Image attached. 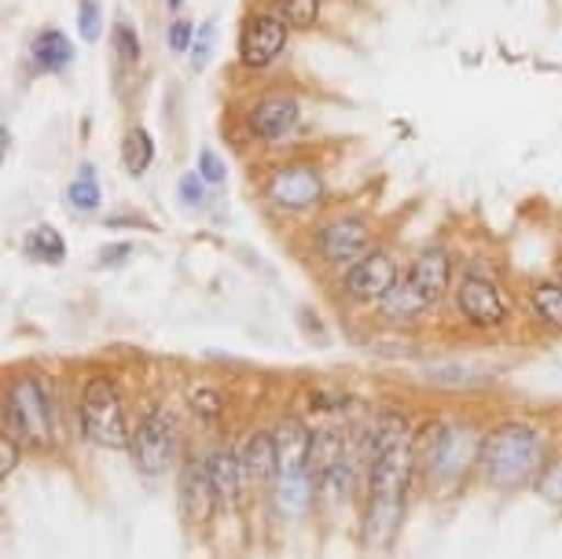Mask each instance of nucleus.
<instances>
[{
  "mask_svg": "<svg viewBox=\"0 0 562 559\" xmlns=\"http://www.w3.org/2000/svg\"><path fill=\"white\" fill-rule=\"evenodd\" d=\"M313 247L331 266H353V261L371 255V228L360 217H335L316 232Z\"/></svg>",
  "mask_w": 562,
  "mask_h": 559,
  "instance_id": "10",
  "label": "nucleus"
},
{
  "mask_svg": "<svg viewBox=\"0 0 562 559\" xmlns=\"http://www.w3.org/2000/svg\"><path fill=\"white\" fill-rule=\"evenodd\" d=\"M276 460H280V474H276V508L283 515H305L316 504V482H313V431L305 427L302 416H283L276 424Z\"/></svg>",
  "mask_w": 562,
  "mask_h": 559,
  "instance_id": "3",
  "label": "nucleus"
},
{
  "mask_svg": "<svg viewBox=\"0 0 562 559\" xmlns=\"http://www.w3.org/2000/svg\"><path fill=\"white\" fill-rule=\"evenodd\" d=\"M206 463H210V479H214L217 508H236L243 490H247L243 463H239V449H214Z\"/></svg>",
  "mask_w": 562,
  "mask_h": 559,
  "instance_id": "18",
  "label": "nucleus"
},
{
  "mask_svg": "<svg viewBox=\"0 0 562 559\" xmlns=\"http://www.w3.org/2000/svg\"><path fill=\"white\" fill-rule=\"evenodd\" d=\"M195 45V26L188 23V19H177L173 26H169V48L173 52H192Z\"/></svg>",
  "mask_w": 562,
  "mask_h": 559,
  "instance_id": "33",
  "label": "nucleus"
},
{
  "mask_svg": "<svg viewBox=\"0 0 562 559\" xmlns=\"http://www.w3.org/2000/svg\"><path fill=\"white\" fill-rule=\"evenodd\" d=\"M537 493L544 501H551V504H562V452L559 457H551L544 468H540V474H537Z\"/></svg>",
  "mask_w": 562,
  "mask_h": 559,
  "instance_id": "28",
  "label": "nucleus"
},
{
  "mask_svg": "<svg viewBox=\"0 0 562 559\" xmlns=\"http://www.w3.org/2000/svg\"><path fill=\"white\" fill-rule=\"evenodd\" d=\"M78 34L85 45H97L100 34H103V15H100V4L97 0H81L78 4Z\"/></svg>",
  "mask_w": 562,
  "mask_h": 559,
  "instance_id": "30",
  "label": "nucleus"
},
{
  "mask_svg": "<svg viewBox=\"0 0 562 559\" xmlns=\"http://www.w3.org/2000/svg\"><path fill=\"white\" fill-rule=\"evenodd\" d=\"M26 255L45 261V266H59L63 258H67V244H63V236L52 225H37L34 232L26 236Z\"/></svg>",
  "mask_w": 562,
  "mask_h": 559,
  "instance_id": "22",
  "label": "nucleus"
},
{
  "mask_svg": "<svg viewBox=\"0 0 562 559\" xmlns=\"http://www.w3.org/2000/svg\"><path fill=\"white\" fill-rule=\"evenodd\" d=\"M30 59H34L37 70L59 74L74 63V45L67 34H59V30H41L34 37V45H30Z\"/></svg>",
  "mask_w": 562,
  "mask_h": 559,
  "instance_id": "19",
  "label": "nucleus"
},
{
  "mask_svg": "<svg viewBox=\"0 0 562 559\" xmlns=\"http://www.w3.org/2000/svg\"><path fill=\"white\" fill-rule=\"evenodd\" d=\"M78 424L81 435L100 449H130L133 427L125 420V405L119 394V383L111 376H89L81 387L78 402Z\"/></svg>",
  "mask_w": 562,
  "mask_h": 559,
  "instance_id": "5",
  "label": "nucleus"
},
{
  "mask_svg": "<svg viewBox=\"0 0 562 559\" xmlns=\"http://www.w3.org/2000/svg\"><path fill=\"white\" fill-rule=\"evenodd\" d=\"M397 280H401L397 261L390 258L386 250H371V255L353 261V266L342 272V291L353 302H383L386 294L397 288Z\"/></svg>",
  "mask_w": 562,
  "mask_h": 559,
  "instance_id": "9",
  "label": "nucleus"
},
{
  "mask_svg": "<svg viewBox=\"0 0 562 559\" xmlns=\"http://www.w3.org/2000/svg\"><path fill=\"white\" fill-rule=\"evenodd\" d=\"M130 244H114V247H108V255H103V266H111V261H122L125 255H130Z\"/></svg>",
  "mask_w": 562,
  "mask_h": 559,
  "instance_id": "35",
  "label": "nucleus"
},
{
  "mask_svg": "<svg viewBox=\"0 0 562 559\" xmlns=\"http://www.w3.org/2000/svg\"><path fill=\"white\" fill-rule=\"evenodd\" d=\"M269 199L283 210H310L324 199V181L313 166H283L269 181Z\"/></svg>",
  "mask_w": 562,
  "mask_h": 559,
  "instance_id": "13",
  "label": "nucleus"
},
{
  "mask_svg": "<svg viewBox=\"0 0 562 559\" xmlns=\"http://www.w3.org/2000/svg\"><path fill=\"white\" fill-rule=\"evenodd\" d=\"M239 463H243V479H247L250 490L272 493L276 474H280V460H276V435H272V431H254V435L243 441Z\"/></svg>",
  "mask_w": 562,
  "mask_h": 559,
  "instance_id": "14",
  "label": "nucleus"
},
{
  "mask_svg": "<svg viewBox=\"0 0 562 559\" xmlns=\"http://www.w3.org/2000/svg\"><path fill=\"white\" fill-rule=\"evenodd\" d=\"M199 174H203L206 185H225V177H228L225 163H221V158L210 152V147H203V152H199Z\"/></svg>",
  "mask_w": 562,
  "mask_h": 559,
  "instance_id": "31",
  "label": "nucleus"
},
{
  "mask_svg": "<svg viewBox=\"0 0 562 559\" xmlns=\"http://www.w3.org/2000/svg\"><path fill=\"white\" fill-rule=\"evenodd\" d=\"M166 4H169V8H180V4H184V0H166Z\"/></svg>",
  "mask_w": 562,
  "mask_h": 559,
  "instance_id": "36",
  "label": "nucleus"
},
{
  "mask_svg": "<svg viewBox=\"0 0 562 559\" xmlns=\"http://www.w3.org/2000/svg\"><path fill=\"white\" fill-rule=\"evenodd\" d=\"M482 446L474 441V431L467 424H441L438 435H434L430 449H427V468H430V479L434 482H452L463 479V471L479 460Z\"/></svg>",
  "mask_w": 562,
  "mask_h": 559,
  "instance_id": "8",
  "label": "nucleus"
},
{
  "mask_svg": "<svg viewBox=\"0 0 562 559\" xmlns=\"http://www.w3.org/2000/svg\"><path fill=\"white\" fill-rule=\"evenodd\" d=\"M217 508L214 479H210L206 460H188L184 474H180V512L188 523H206L210 512Z\"/></svg>",
  "mask_w": 562,
  "mask_h": 559,
  "instance_id": "15",
  "label": "nucleus"
},
{
  "mask_svg": "<svg viewBox=\"0 0 562 559\" xmlns=\"http://www.w3.org/2000/svg\"><path fill=\"white\" fill-rule=\"evenodd\" d=\"M313 482L316 501L342 504L353 487V460H349V441L338 427L313 431Z\"/></svg>",
  "mask_w": 562,
  "mask_h": 559,
  "instance_id": "7",
  "label": "nucleus"
},
{
  "mask_svg": "<svg viewBox=\"0 0 562 559\" xmlns=\"http://www.w3.org/2000/svg\"><path fill=\"white\" fill-rule=\"evenodd\" d=\"M529 302H533V313L540 316V321L562 332V280H540V283H533V294H529Z\"/></svg>",
  "mask_w": 562,
  "mask_h": 559,
  "instance_id": "23",
  "label": "nucleus"
},
{
  "mask_svg": "<svg viewBox=\"0 0 562 559\" xmlns=\"http://www.w3.org/2000/svg\"><path fill=\"white\" fill-rule=\"evenodd\" d=\"M4 431L26 449H52L56 446V398L45 376L26 372L19 376L4 394Z\"/></svg>",
  "mask_w": 562,
  "mask_h": 559,
  "instance_id": "4",
  "label": "nucleus"
},
{
  "mask_svg": "<svg viewBox=\"0 0 562 559\" xmlns=\"http://www.w3.org/2000/svg\"><path fill=\"white\" fill-rule=\"evenodd\" d=\"M368 508H364V545L386 548L405 519V501L416 474V435L405 413L383 409L371 427L368 446Z\"/></svg>",
  "mask_w": 562,
  "mask_h": 559,
  "instance_id": "1",
  "label": "nucleus"
},
{
  "mask_svg": "<svg viewBox=\"0 0 562 559\" xmlns=\"http://www.w3.org/2000/svg\"><path fill=\"white\" fill-rule=\"evenodd\" d=\"M177 446H180V435H177L173 413L158 402L147 405L133 427V441H130L133 463L155 479V474H166L169 463L177 460Z\"/></svg>",
  "mask_w": 562,
  "mask_h": 559,
  "instance_id": "6",
  "label": "nucleus"
},
{
  "mask_svg": "<svg viewBox=\"0 0 562 559\" xmlns=\"http://www.w3.org/2000/svg\"><path fill=\"white\" fill-rule=\"evenodd\" d=\"M111 45H114V56H119V63H122V70H133L136 63H140V37H136V30L130 23L114 26Z\"/></svg>",
  "mask_w": 562,
  "mask_h": 559,
  "instance_id": "26",
  "label": "nucleus"
},
{
  "mask_svg": "<svg viewBox=\"0 0 562 559\" xmlns=\"http://www.w3.org/2000/svg\"><path fill=\"white\" fill-rule=\"evenodd\" d=\"M405 277H408L412 288L423 294V299H427L430 305H438L445 299V291H449V283H452V258H449V250H445V247L419 250Z\"/></svg>",
  "mask_w": 562,
  "mask_h": 559,
  "instance_id": "16",
  "label": "nucleus"
},
{
  "mask_svg": "<svg viewBox=\"0 0 562 559\" xmlns=\"http://www.w3.org/2000/svg\"><path fill=\"white\" fill-rule=\"evenodd\" d=\"M288 23H283L276 12H261L254 15L247 30H243L239 37V59L247 70H261L269 67V63L280 56L283 48H288Z\"/></svg>",
  "mask_w": 562,
  "mask_h": 559,
  "instance_id": "11",
  "label": "nucleus"
},
{
  "mask_svg": "<svg viewBox=\"0 0 562 559\" xmlns=\"http://www.w3.org/2000/svg\"><path fill=\"white\" fill-rule=\"evenodd\" d=\"M456 310L467 324L474 328H501L507 321V302L501 299L496 283H490L485 277H463L460 288H456Z\"/></svg>",
  "mask_w": 562,
  "mask_h": 559,
  "instance_id": "12",
  "label": "nucleus"
},
{
  "mask_svg": "<svg viewBox=\"0 0 562 559\" xmlns=\"http://www.w3.org/2000/svg\"><path fill=\"white\" fill-rule=\"evenodd\" d=\"M214 48H217V23L210 19V23H203L199 26V34H195V45H192V70L199 74V70H206V63H210V56H214Z\"/></svg>",
  "mask_w": 562,
  "mask_h": 559,
  "instance_id": "29",
  "label": "nucleus"
},
{
  "mask_svg": "<svg viewBox=\"0 0 562 559\" xmlns=\"http://www.w3.org/2000/svg\"><path fill=\"white\" fill-rule=\"evenodd\" d=\"M188 402H192L195 416L203 420V424H221V416H225V398L210 387H195L192 394H188Z\"/></svg>",
  "mask_w": 562,
  "mask_h": 559,
  "instance_id": "27",
  "label": "nucleus"
},
{
  "mask_svg": "<svg viewBox=\"0 0 562 559\" xmlns=\"http://www.w3.org/2000/svg\"><path fill=\"white\" fill-rule=\"evenodd\" d=\"M276 15L291 30H305L321 19V0H276Z\"/></svg>",
  "mask_w": 562,
  "mask_h": 559,
  "instance_id": "25",
  "label": "nucleus"
},
{
  "mask_svg": "<svg viewBox=\"0 0 562 559\" xmlns=\"http://www.w3.org/2000/svg\"><path fill=\"white\" fill-rule=\"evenodd\" d=\"M299 100L288 97V92H276V97H265L250 114V130L258 141H283L291 136V130L299 125Z\"/></svg>",
  "mask_w": 562,
  "mask_h": 559,
  "instance_id": "17",
  "label": "nucleus"
},
{
  "mask_svg": "<svg viewBox=\"0 0 562 559\" xmlns=\"http://www.w3.org/2000/svg\"><path fill=\"white\" fill-rule=\"evenodd\" d=\"M485 482L496 490H515L522 482H537L540 468L548 463L544 457V438L533 424L522 420H507L496 431H490L479 452Z\"/></svg>",
  "mask_w": 562,
  "mask_h": 559,
  "instance_id": "2",
  "label": "nucleus"
},
{
  "mask_svg": "<svg viewBox=\"0 0 562 559\" xmlns=\"http://www.w3.org/2000/svg\"><path fill=\"white\" fill-rule=\"evenodd\" d=\"M180 199H184L188 206H203V199H206V181H203V174H184L180 177Z\"/></svg>",
  "mask_w": 562,
  "mask_h": 559,
  "instance_id": "32",
  "label": "nucleus"
},
{
  "mask_svg": "<svg viewBox=\"0 0 562 559\" xmlns=\"http://www.w3.org/2000/svg\"><path fill=\"white\" fill-rule=\"evenodd\" d=\"M122 163H125V170H130L133 177H144L147 170H151V163H155L151 133L140 130V125H133V130L125 133V141H122Z\"/></svg>",
  "mask_w": 562,
  "mask_h": 559,
  "instance_id": "21",
  "label": "nucleus"
},
{
  "mask_svg": "<svg viewBox=\"0 0 562 559\" xmlns=\"http://www.w3.org/2000/svg\"><path fill=\"white\" fill-rule=\"evenodd\" d=\"M100 185H97V177H92V166H81V174H78V181H74L67 188V203L74 210H81V214H92V210L100 206Z\"/></svg>",
  "mask_w": 562,
  "mask_h": 559,
  "instance_id": "24",
  "label": "nucleus"
},
{
  "mask_svg": "<svg viewBox=\"0 0 562 559\" xmlns=\"http://www.w3.org/2000/svg\"><path fill=\"white\" fill-rule=\"evenodd\" d=\"M19 457H23V446H19V441L4 431V435H0V474H12Z\"/></svg>",
  "mask_w": 562,
  "mask_h": 559,
  "instance_id": "34",
  "label": "nucleus"
},
{
  "mask_svg": "<svg viewBox=\"0 0 562 559\" xmlns=\"http://www.w3.org/2000/svg\"><path fill=\"white\" fill-rule=\"evenodd\" d=\"M427 310H434V305L423 299L416 288H412L408 277H401L397 288L390 291L383 302H379V313H383L386 321H416V316H423Z\"/></svg>",
  "mask_w": 562,
  "mask_h": 559,
  "instance_id": "20",
  "label": "nucleus"
}]
</instances>
